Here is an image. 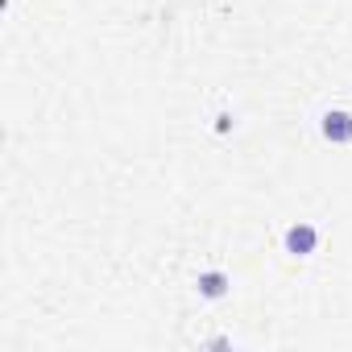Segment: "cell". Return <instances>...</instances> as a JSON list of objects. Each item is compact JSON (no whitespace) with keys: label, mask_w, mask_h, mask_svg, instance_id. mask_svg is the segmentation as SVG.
Returning a JSON list of instances; mask_svg holds the SVG:
<instances>
[{"label":"cell","mask_w":352,"mask_h":352,"mask_svg":"<svg viewBox=\"0 0 352 352\" xmlns=\"http://www.w3.org/2000/svg\"><path fill=\"white\" fill-rule=\"evenodd\" d=\"M282 245H286V253H290V257H311V253L319 249V228H315V224H307V220H298V224H290V228H286Z\"/></svg>","instance_id":"cell-2"},{"label":"cell","mask_w":352,"mask_h":352,"mask_svg":"<svg viewBox=\"0 0 352 352\" xmlns=\"http://www.w3.org/2000/svg\"><path fill=\"white\" fill-rule=\"evenodd\" d=\"M228 129H232V116H228V112H220V116H216V133H228Z\"/></svg>","instance_id":"cell-4"},{"label":"cell","mask_w":352,"mask_h":352,"mask_svg":"<svg viewBox=\"0 0 352 352\" xmlns=\"http://www.w3.org/2000/svg\"><path fill=\"white\" fill-rule=\"evenodd\" d=\"M319 133L331 145H352V112L348 108H327L319 116Z\"/></svg>","instance_id":"cell-1"},{"label":"cell","mask_w":352,"mask_h":352,"mask_svg":"<svg viewBox=\"0 0 352 352\" xmlns=\"http://www.w3.org/2000/svg\"><path fill=\"white\" fill-rule=\"evenodd\" d=\"M195 290H199V298H208V302H220V298H228V290H232V278H228L224 270H204V274L195 278Z\"/></svg>","instance_id":"cell-3"}]
</instances>
